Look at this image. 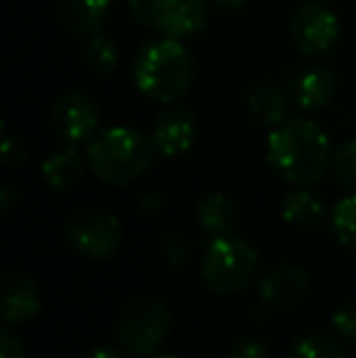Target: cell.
I'll return each mask as SVG.
<instances>
[{"mask_svg":"<svg viewBox=\"0 0 356 358\" xmlns=\"http://www.w3.org/2000/svg\"><path fill=\"white\" fill-rule=\"evenodd\" d=\"M266 156L271 169L293 185H313L322 180L334 159L325 129L305 117H290L271 129Z\"/></svg>","mask_w":356,"mask_h":358,"instance_id":"6da1fadb","label":"cell"},{"mask_svg":"<svg viewBox=\"0 0 356 358\" xmlns=\"http://www.w3.org/2000/svg\"><path fill=\"white\" fill-rule=\"evenodd\" d=\"M195 66L180 39L159 37L144 44L134 59V85L154 103H171L190 88Z\"/></svg>","mask_w":356,"mask_h":358,"instance_id":"7a4b0ae2","label":"cell"},{"mask_svg":"<svg viewBox=\"0 0 356 358\" xmlns=\"http://www.w3.org/2000/svg\"><path fill=\"white\" fill-rule=\"evenodd\" d=\"M152 139L132 127H110L88 142L86 161L103 183L127 185L142 178L154 161Z\"/></svg>","mask_w":356,"mask_h":358,"instance_id":"3957f363","label":"cell"},{"mask_svg":"<svg viewBox=\"0 0 356 358\" xmlns=\"http://www.w3.org/2000/svg\"><path fill=\"white\" fill-rule=\"evenodd\" d=\"M203 280L220 295L244 290L257 273V251L239 236H215L203 259Z\"/></svg>","mask_w":356,"mask_h":358,"instance_id":"277c9868","label":"cell"},{"mask_svg":"<svg viewBox=\"0 0 356 358\" xmlns=\"http://www.w3.org/2000/svg\"><path fill=\"white\" fill-rule=\"evenodd\" d=\"M134 20L162 37L188 39L205 29L210 0H129Z\"/></svg>","mask_w":356,"mask_h":358,"instance_id":"5b68a950","label":"cell"},{"mask_svg":"<svg viewBox=\"0 0 356 358\" xmlns=\"http://www.w3.org/2000/svg\"><path fill=\"white\" fill-rule=\"evenodd\" d=\"M171 329L169 307L157 297H142L129 302L118 320V339L124 351L134 356H149L164 344Z\"/></svg>","mask_w":356,"mask_h":358,"instance_id":"8992f818","label":"cell"},{"mask_svg":"<svg viewBox=\"0 0 356 358\" xmlns=\"http://www.w3.org/2000/svg\"><path fill=\"white\" fill-rule=\"evenodd\" d=\"M290 37L305 57H327L339 42V20L322 0H305L293 10Z\"/></svg>","mask_w":356,"mask_h":358,"instance_id":"52a82bcc","label":"cell"},{"mask_svg":"<svg viewBox=\"0 0 356 358\" xmlns=\"http://www.w3.org/2000/svg\"><path fill=\"white\" fill-rule=\"evenodd\" d=\"M66 241L73 251L88 259H108L122 241V224L115 215L86 208L66 220Z\"/></svg>","mask_w":356,"mask_h":358,"instance_id":"ba28073f","label":"cell"},{"mask_svg":"<svg viewBox=\"0 0 356 358\" xmlns=\"http://www.w3.org/2000/svg\"><path fill=\"white\" fill-rule=\"evenodd\" d=\"M52 129L66 144H81L93 139L98 129V108L83 90H69L52 108Z\"/></svg>","mask_w":356,"mask_h":358,"instance_id":"9c48e42d","label":"cell"},{"mask_svg":"<svg viewBox=\"0 0 356 358\" xmlns=\"http://www.w3.org/2000/svg\"><path fill=\"white\" fill-rule=\"evenodd\" d=\"M195 134H198V127H195L193 113L185 108H169L154 122L149 139H152L157 154L176 159V156L188 154L190 146L195 144Z\"/></svg>","mask_w":356,"mask_h":358,"instance_id":"30bf717a","label":"cell"},{"mask_svg":"<svg viewBox=\"0 0 356 358\" xmlns=\"http://www.w3.org/2000/svg\"><path fill=\"white\" fill-rule=\"evenodd\" d=\"M42 307V295H39V285L27 273H13L5 275L3 280V322L5 324H20V322L32 320Z\"/></svg>","mask_w":356,"mask_h":358,"instance_id":"8fae6325","label":"cell"},{"mask_svg":"<svg viewBox=\"0 0 356 358\" xmlns=\"http://www.w3.org/2000/svg\"><path fill=\"white\" fill-rule=\"evenodd\" d=\"M290 98L305 113L327 108L334 98V73L327 66H310L290 80Z\"/></svg>","mask_w":356,"mask_h":358,"instance_id":"7c38bea8","label":"cell"},{"mask_svg":"<svg viewBox=\"0 0 356 358\" xmlns=\"http://www.w3.org/2000/svg\"><path fill=\"white\" fill-rule=\"evenodd\" d=\"M308 285H310V275L305 268H300V266H278V268H273L262 280L259 292H262V300L266 305L288 307L305 295Z\"/></svg>","mask_w":356,"mask_h":358,"instance_id":"4fadbf2b","label":"cell"},{"mask_svg":"<svg viewBox=\"0 0 356 358\" xmlns=\"http://www.w3.org/2000/svg\"><path fill=\"white\" fill-rule=\"evenodd\" d=\"M57 17L78 34H98L110 17V0H57Z\"/></svg>","mask_w":356,"mask_h":358,"instance_id":"5bb4252c","label":"cell"},{"mask_svg":"<svg viewBox=\"0 0 356 358\" xmlns=\"http://www.w3.org/2000/svg\"><path fill=\"white\" fill-rule=\"evenodd\" d=\"M195 217H198V224L203 227V231H208L213 239L215 236L234 234L239 222H242L239 205L234 203L229 195H222V193H213L200 200Z\"/></svg>","mask_w":356,"mask_h":358,"instance_id":"9a60e30c","label":"cell"},{"mask_svg":"<svg viewBox=\"0 0 356 358\" xmlns=\"http://www.w3.org/2000/svg\"><path fill=\"white\" fill-rule=\"evenodd\" d=\"M290 95L285 90L276 88L271 83H264L249 95V113L264 127L276 129L278 124H283L285 120H290Z\"/></svg>","mask_w":356,"mask_h":358,"instance_id":"2e32d148","label":"cell"},{"mask_svg":"<svg viewBox=\"0 0 356 358\" xmlns=\"http://www.w3.org/2000/svg\"><path fill=\"white\" fill-rule=\"evenodd\" d=\"M42 176L49 188L54 190L73 188L83 176V159L76 146L69 144L66 149L54 151L52 156H47L42 164Z\"/></svg>","mask_w":356,"mask_h":358,"instance_id":"e0dca14e","label":"cell"},{"mask_svg":"<svg viewBox=\"0 0 356 358\" xmlns=\"http://www.w3.org/2000/svg\"><path fill=\"white\" fill-rule=\"evenodd\" d=\"M325 217V203L318 198L315 193L305 188L290 190L283 198V220L290 224H300V227H310L318 224Z\"/></svg>","mask_w":356,"mask_h":358,"instance_id":"ac0fdd59","label":"cell"},{"mask_svg":"<svg viewBox=\"0 0 356 358\" xmlns=\"http://www.w3.org/2000/svg\"><path fill=\"white\" fill-rule=\"evenodd\" d=\"M83 62H86V66L95 73H113L120 64V52L110 37L93 34V37L83 44Z\"/></svg>","mask_w":356,"mask_h":358,"instance_id":"d6986e66","label":"cell"},{"mask_svg":"<svg viewBox=\"0 0 356 358\" xmlns=\"http://www.w3.org/2000/svg\"><path fill=\"white\" fill-rule=\"evenodd\" d=\"M332 229L337 239L356 254V193L342 198L332 210Z\"/></svg>","mask_w":356,"mask_h":358,"instance_id":"ffe728a7","label":"cell"},{"mask_svg":"<svg viewBox=\"0 0 356 358\" xmlns=\"http://www.w3.org/2000/svg\"><path fill=\"white\" fill-rule=\"evenodd\" d=\"M290 358H347V356H344L342 346L334 344L329 336L310 334L295 341Z\"/></svg>","mask_w":356,"mask_h":358,"instance_id":"44dd1931","label":"cell"},{"mask_svg":"<svg viewBox=\"0 0 356 358\" xmlns=\"http://www.w3.org/2000/svg\"><path fill=\"white\" fill-rule=\"evenodd\" d=\"M332 169L334 176L339 178V183L352 190V193H356V139H349V142H344L334 151Z\"/></svg>","mask_w":356,"mask_h":358,"instance_id":"7402d4cb","label":"cell"},{"mask_svg":"<svg viewBox=\"0 0 356 358\" xmlns=\"http://www.w3.org/2000/svg\"><path fill=\"white\" fill-rule=\"evenodd\" d=\"M332 327L344 341L356 344V305L339 307L332 315Z\"/></svg>","mask_w":356,"mask_h":358,"instance_id":"603a6c76","label":"cell"},{"mask_svg":"<svg viewBox=\"0 0 356 358\" xmlns=\"http://www.w3.org/2000/svg\"><path fill=\"white\" fill-rule=\"evenodd\" d=\"M232 358H269V349L259 339H242L234 346Z\"/></svg>","mask_w":356,"mask_h":358,"instance_id":"cb8c5ba5","label":"cell"},{"mask_svg":"<svg viewBox=\"0 0 356 358\" xmlns=\"http://www.w3.org/2000/svg\"><path fill=\"white\" fill-rule=\"evenodd\" d=\"M0 358H27L22 341L8 329L0 334Z\"/></svg>","mask_w":356,"mask_h":358,"instance_id":"d4e9b609","label":"cell"},{"mask_svg":"<svg viewBox=\"0 0 356 358\" xmlns=\"http://www.w3.org/2000/svg\"><path fill=\"white\" fill-rule=\"evenodd\" d=\"M0 156H3L5 164L13 166V164H20V161H24V149L20 146L17 139L10 137V134H5V137H3V146H0Z\"/></svg>","mask_w":356,"mask_h":358,"instance_id":"484cf974","label":"cell"},{"mask_svg":"<svg viewBox=\"0 0 356 358\" xmlns=\"http://www.w3.org/2000/svg\"><path fill=\"white\" fill-rule=\"evenodd\" d=\"M15 200H17V193H15L13 185H3V188H0V210H3L5 215L13 210Z\"/></svg>","mask_w":356,"mask_h":358,"instance_id":"4316f807","label":"cell"},{"mask_svg":"<svg viewBox=\"0 0 356 358\" xmlns=\"http://www.w3.org/2000/svg\"><path fill=\"white\" fill-rule=\"evenodd\" d=\"M83 358H122V356L115 349H110V346H93Z\"/></svg>","mask_w":356,"mask_h":358,"instance_id":"83f0119b","label":"cell"},{"mask_svg":"<svg viewBox=\"0 0 356 358\" xmlns=\"http://www.w3.org/2000/svg\"><path fill=\"white\" fill-rule=\"evenodd\" d=\"M213 3H218L220 8H229V10H237V8H244V5H247L249 0H213Z\"/></svg>","mask_w":356,"mask_h":358,"instance_id":"f1b7e54d","label":"cell"},{"mask_svg":"<svg viewBox=\"0 0 356 358\" xmlns=\"http://www.w3.org/2000/svg\"><path fill=\"white\" fill-rule=\"evenodd\" d=\"M152 358H176V356H171V354H157V356H152Z\"/></svg>","mask_w":356,"mask_h":358,"instance_id":"f546056e","label":"cell"}]
</instances>
